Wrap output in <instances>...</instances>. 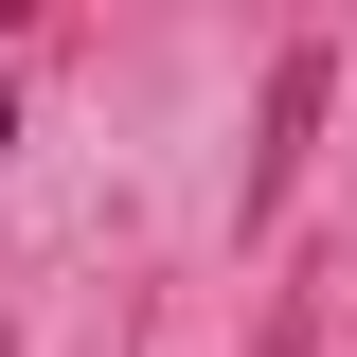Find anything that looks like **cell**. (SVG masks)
Segmentation results:
<instances>
[{
	"mask_svg": "<svg viewBox=\"0 0 357 357\" xmlns=\"http://www.w3.org/2000/svg\"><path fill=\"white\" fill-rule=\"evenodd\" d=\"M321 89H340V54H321V36H286V72H268V126H250V215L304 178V143H321Z\"/></svg>",
	"mask_w": 357,
	"mask_h": 357,
	"instance_id": "cell-1",
	"label": "cell"
},
{
	"mask_svg": "<svg viewBox=\"0 0 357 357\" xmlns=\"http://www.w3.org/2000/svg\"><path fill=\"white\" fill-rule=\"evenodd\" d=\"M250 357H304V321H268V340H250Z\"/></svg>",
	"mask_w": 357,
	"mask_h": 357,
	"instance_id": "cell-2",
	"label": "cell"
},
{
	"mask_svg": "<svg viewBox=\"0 0 357 357\" xmlns=\"http://www.w3.org/2000/svg\"><path fill=\"white\" fill-rule=\"evenodd\" d=\"M0 143H18V89H0Z\"/></svg>",
	"mask_w": 357,
	"mask_h": 357,
	"instance_id": "cell-3",
	"label": "cell"
}]
</instances>
